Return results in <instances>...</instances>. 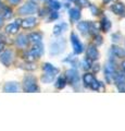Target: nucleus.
<instances>
[{"label": "nucleus", "instance_id": "obj_13", "mask_svg": "<svg viewBox=\"0 0 125 131\" xmlns=\"http://www.w3.org/2000/svg\"><path fill=\"white\" fill-rule=\"evenodd\" d=\"M111 10L114 12L115 14L119 15H124L125 14V6L121 2H116L111 7Z\"/></svg>", "mask_w": 125, "mask_h": 131}, {"label": "nucleus", "instance_id": "obj_36", "mask_svg": "<svg viewBox=\"0 0 125 131\" xmlns=\"http://www.w3.org/2000/svg\"><path fill=\"white\" fill-rule=\"evenodd\" d=\"M3 48H5V45H3L2 42H0V51H2V50H3Z\"/></svg>", "mask_w": 125, "mask_h": 131}, {"label": "nucleus", "instance_id": "obj_1", "mask_svg": "<svg viewBox=\"0 0 125 131\" xmlns=\"http://www.w3.org/2000/svg\"><path fill=\"white\" fill-rule=\"evenodd\" d=\"M83 83L85 86L95 91H99V90H103V85L101 84V82H99L96 78L91 74V73H85L83 77Z\"/></svg>", "mask_w": 125, "mask_h": 131}, {"label": "nucleus", "instance_id": "obj_32", "mask_svg": "<svg viewBox=\"0 0 125 131\" xmlns=\"http://www.w3.org/2000/svg\"><path fill=\"white\" fill-rule=\"evenodd\" d=\"M90 10H91V12H92V13H94L95 15H97V14H98L99 13V9H98V8H97L95 5H91V3H90Z\"/></svg>", "mask_w": 125, "mask_h": 131}, {"label": "nucleus", "instance_id": "obj_37", "mask_svg": "<svg viewBox=\"0 0 125 131\" xmlns=\"http://www.w3.org/2000/svg\"><path fill=\"white\" fill-rule=\"evenodd\" d=\"M111 1H113V0H103V3H104V5H107V3L111 2Z\"/></svg>", "mask_w": 125, "mask_h": 131}, {"label": "nucleus", "instance_id": "obj_28", "mask_svg": "<svg viewBox=\"0 0 125 131\" xmlns=\"http://www.w3.org/2000/svg\"><path fill=\"white\" fill-rule=\"evenodd\" d=\"M121 38H122V36H121L120 33H114V34H112V42L113 43H119Z\"/></svg>", "mask_w": 125, "mask_h": 131}, {"label": "nucleus", "instance_id": "obj_12", "mask_svg": "<svg viewBox=\"0 0 125 131\" xmlns=\"http://www.w3.org/2000/svg\"><path fill=\"white\" fill-rule=\"evenodd\" d=\"M68 15H70V19L72 22H76L78 21L80 18V10L78 8H72V9L68 10Z\"/></svg>", "mask_w": 125, "mask_h": 131}, {"label": "nucleus", "instance_id": "obj_34", "mask_svg": "<svg viewBox=\"0 0 125 131\" xmlns=\"http://www.w3.org/2000/svg\"><path fill=\"white\" fill-rule=\"evenodd\" d=\"M20 1H21V0H9V2L11 3V5H18Z\"/></svg>", "mask_w": 125, "mask_h": 131}, {"label": "nucleus", "instance_id": "obj_30", "mask_svg": "<svg viewBox=\"0 0 125 131\" xmlns=\"http://www.w3.org/2000/svg\"><path fill=\"white\" fill-rule=\"evenodd\" d=\"M21 68L26 69V70H34V69H35V66H34V64H31V63H29V64H22Z\"/></svg>", "mask_w": 125, "mask_h": 131}, {"label": "nucleus", "instance_id": "obj_20", "mask_svg": "<svg viewBox=\"0 0 125 131\" xmlns=\"http://www.w3.org/2000/svg\"><path fill=\"white\" fill-rule=\"evenodd\" d=\"M100 28H101L103 32H108L111 28L110 20H109L108 18H106V16H103L102 20H101V22H100Z\"/></svg>", "mask_w": 125, "mask_h": 131}, {"label": "nucleus", "instance_id": "obj_35", "mask_svg": "<svg viewBox=\"0 0 125 131\" xmlns=\"http://www.w3.org/2000/svg\"><path fill=\"white\" fill-rule=\"evenodd\" d=\"M2 24H3V16L2 14H0V27L2 26Z\"/></svg>", "mask_w": 125, "mask_h": 131}, {"label": "nucleus", "instance_id": "obj_2", "mask_svg": "<svg viewBox=\"0 0 125 131\" xmlns=\"http://www.w3.org/2000/svg\"><path fill=\"white\" fill-rule=\"evenodd\" d=\"M23 90L25 92H37L39 88L36 83V79L33 75H27L24 78L23 81Z\"/></svg>", "mask_w": 125, "mask_h": 131}, {"label": "nucleus", "instance_id": "obj_6", "mask_svg": "<svg viewBox=\"0 0 125 131\" xmlns=\"http://www.w3.org/2000/svg\"><path fill=\"white\" fill-rule=\"evenodd\" d=\"M115 72H116V68H115V64L113 62V60L109 61V62L104 66V77H106V80L108 82L112 81Z\"/></svg>", "mask_w": 125, "mask_h": 131}, {"label": "nucleus", "instance_id": "obj_31", "mask_svg": "<svg viewBox=\"0 0 125 131\" xmlns=\"http://www.w3.org/2000/svg\"><path fill=\"white\" fill-rule=\"evenodd\" d=\"M95 43L97 45H100V44H102V37L100 36L99 34H96L95 35Z\"/></svg>", "mask_w": 125, "mask_h": 131}, {"label": "nucleus", "instance_id": "obj_24", "mask_svg": "<svg viewBox=\"0 0 125 131\" xmlns=\"http://www.w3.org/2000/svg\"><path fill=\"white\" fill-rule=\"evenodd\" d=\"M48 3H49V7L52 10H59L61 8V3L58 0H48Z\"/></svg>", "mask_w": 125, "mask_h": 131}, {"label": "nucleus", "instance_id": "obj_38", "mask_svg": "<svg viewBox=\"0 0 125 131\" xmlns=\"http://www.w3.org/2000/svg\"><path fill=\"white\" fill-rule=\"evenodd\" d=\"M70 1H72V2H76L77 0H70Z\"/></svg>", "mask_w": 125, "mask_h": 131}, {"label": "nucleus", "instance_id": "obj_16", "mask_svg": "<svg viewBox=\"0 0 125 131\" xmlns=\"http://www.w3.org/2000/svg\"><path fill=\"white\" fill-rule=\"evenodd\" d=\"M19 90H20V85L17 82H9L3 88L5 92H19Z\"/></svg>", "mask_w": 125, "mask_h": 131}, {"label": "nucleus", "instance_id": "obj_39", "mask_svg": "<svg viewBox=\"0 0 125 131\" xmlns=\"http://www.w3.org/2000/svg\"><path fill=\"white\" fill-rule=\"evenodd\" d=\"M0 8H1V1H0Z\"/></svg>", "mask_w": 125, "mask_h": 131}, {"label": "nucleus", "instance_id": "obj_9", "mask_svg": "<svg viewBox=\"0 0 125 131\" xmlns=\"http://www.w3.org/2000/svg\"><path fill=\"white\" fill-rule=\"evenodd\" d=\"M86 56H87V58L90 59L91 61H95V60L98 59L99 58V51H98V49H97V47L90 45V46L87 48Z\"/></svg>", "mask_w": 125, "mask_h": 131}, {"label": "nucleus", "instance_id": "obj_18", "mask_svg": "<svg viewBox=\"0 0 125 131\" xmlns=\"http://www.w3.org/2000/svg\"><path fill=\"white\" fill-rule=\"evenodd\" d=\"M111 54L113 57H119V58H123L125 57V49L121 48L118 46H113L111 48Z\"/></svg>", "mask_w": 125, "mask_h": 131}, {"label": "nucleus", "instance_id": "obj_27", "mask_svg": "<svg viewBox=\"0 0 125 131\" xmlns=\"http://www.w3.org/2000/svg\"><path fill=\"white\" fill-rule=\"evenodd\" d=\"M59 18V13L57 12V10H53L52 12L49 13V16H48V21H54Z\"/></svg>", "mask_w": 125, "mask_h": 131}, {"label": "nucleus", "instance_id": "obj_3", "mask_svg": "<svg viewBox=\"0 0 125 131\" xmlns=\"http://www.w3.org/2000/svg\"><path fill=\"white\" fill-rule=\"evenodd\" d=\"M65 48V40L64 38H58L53 40L50 45V55H59Z\"/></svg>", "mask_w": 125, "mask_h": 131}, {"label": "nucleus", "instance_id": "obj_19", "mask_svg": "<svg viewBox=\"0 0 125 131\" xmlns=\"http://www.w3.org/2000/svg\"><path fill=\"white\" fill-rule=\"evenodd\" d=\"M29 38V42L33 43V44H37V43H41V38L43 35L40 33H31V34L27 36Z\"/></svg>", "mask_w": 125, "mask_h": 131}, {"label": "nucleus", "instance_id": "obj_33", "mask_svg": "<svg viewBox=\"0 0 125 131\" xmlns=\"http://www.w3.org/2000/svg\"><path fill=\"white\" fill-rule=\"evenodd\" d=\"M116 85H118L119 91H121V92H125V81L122 82V83H120V84H116Z\"/></svg>", "mask_w": 125, "mask_h": 131}, {"label": "nucleus", "instance_id": "obj_23", "mask_svg": "<svg viewBox=\"0 0 125 131\" xmlns=\"http://www.w3.org/2000/svg\"><path fill=\"white\" fill-rule=\"evenodd\" d=\"M43 69H44V72H52V73H55V74L59 73V69L53 67L51 63H45Z\"/></svg>", "mask_w": 125, "mask_h": 131}, {"label": "nucleus", "instance_id": "obj_15", "mask_svg": "<svg viewBox=\"0 0 125 131\" xmlns=\"http://www.w3.org/2000/svg\"><path fill=\"white\" fill-rule=\"evenodd\" d=\"M21 24H22V26L24 28H32L37 24V20H36L35 18H33V16H31V18H27L25 20H23V21L21 22Z\"/></svg>", "mask_w": 125, "mask_h": 131}, {"label": "nucleus", "instance_id": "obj_14", "mask_svg": "<svg viewBox=\"0 0 125 131\" xmlns=\"http://www.w3.org/2000/svg\"><path fill=\"white\" fill-rule=\"evenodd\" d=\"M77 30L82 33L83 35H87L89 33V22L88 21H82L77 23Z\"/></svg>", "mask_w": 125, "mask_h": 131}, {"label": "nucleus", "instance_id": "obj_8", "mask_svg": "<svg viewBox=\"0 0 125 131\" xmlns=\"http://www.w3.org/2000/svg\"><path fill=\"white\" fill-rule=\"evenodd\" d=\"M0 61L5 64V66H10L11 62L13 61V52H12L11 50H5L2 52L1 55H0Z\"/></svg>", "mask_w": 125, "mask_h": 131}, {"label": "nucleus", "instance_id": "obj_4", "mask_svg": "<svg viewBox=\"0 0 125 131\" xmlns=\"http://www.w3.org/2000/svg\"><path fill=\"white\" fill-rule=\"evenodd\" d=\"M37 11V5L33 1L26 2L19 9V13L21 15H29V14H34Z\"/></svg>", "mask_w": 125, "mask_h": 131}, {"label": "nucleus", "instance_id": "obj_17", "mask_svg": "<svg viewBox=\"0 0 125 131\" xmlns=\"http://www.w3.org/2000/svg\"><path fill=\"white\" fill-rule=\"evenodd\" d=\"M15 44H17V46L20 47V48H24L27 46V44H29V38H27V36L21 34L19 36V37L17 38V40H15Z\"/></svg>", "mask_w": 125, "mask_h": 131}, {"label": "nucleus", "instance_id": "obj_11", "mask_svg": "<svg viewBox=\"0 0 125 131\" xmlns=\"http://www.w3.org/2000/svg\"><path fill=\"white\" fill-rule=\"evenodd\" d=\"M66 30H67V24L65 22H61V23H59V24H57V25L54 26L53 34L55 36H60L62 33H64Z\"/></svg>", "mask_w": 125, "mask_h": 131}, {"label": "nucleus", "instance_id": "obj_7", "mask_svg": "<svg viewBox=\"0 0 125 131\" xmlns=\"http://www.w3.org/2000/svg\"><path fill=\"white\" fill-rule=\"evenodd\" d=\"M65 78H66V81L68 83H71L73 86L77 85L79 83V75H78V72L75 70V69H70L65 72Z\"/></svg>", "mask_w": 125, "mask_h": 131}, {"label": "nucleus", "instance_id": "obj_22", "mask_svg": "<svg viewBox=\"0 0 125 131\" xmlns=\"http://www.w3.org/2000/svg\"><path fill=\"white\" fill-rule=\"evenodd\" d=\"M66 78L63 77V75H60L57 80H55V88L57 89H63L64 86L66 85Z\"/></svg>", "mask_w": 125, "mask_h": 131}, {"label": "nucleus", "instance_id": "obj_10", "mask_svg": "<svg viewBox=\"0 0 125 131\" xmlns=\"http://www.w3.org/2000/svg\"><path fill=\"white\" fill-rule=\"evenodd\" d=\"M21 20H17L14 23H11L9 24L7 27H6V32L8 34H15L18 31H19V27L21 25Z\"/></svg>", "mask_w": 125, "mask_h": 131}, {"label": "nucleus", "instance_id": "obj_21", "mask_svg": "<svg viewBox=\"0 0 125 131\" xmlns=\"http://www.w3.org/2000/svg\"><path fill=\"white\" fill-rule=\"evenodd\" d=\"M55 73H52V72H44V75H43V82L44 83H50L54 80L55 78Z\"/></svg>", "mask_w": 125, "mask_h": 131}, {"label": "nucleus", "instance_id": "obj_25", "mask_svg": "<svg viewBox=\"0 0 125 131\" xmlns=\"http://www.w3.org/2000/svg\"><path fill=\"white\" fill-rule=\"evenodd\" d=\"M12 10L10 9L9 7H3L2 8V16L5 19H10V18H12Z\"/></svg>", "mask_w": 125, "mask_h": 131}, {"label": "nucleus", "instance_id": "obj_5", "mask_svg": "<svg viewBox=\"0 0 125 131\" xmlns=\"http://www.w3.org/2000/svg\"><path fill=\"white\" fill-rule=\"evenodd\" d=\"M71 43H72V46H73V50L75 55H79L84 51V45L79 40L78 36L75 33H72L71 34Z\"/></svg>", "mask_w": 125, "mask_h": 131}, {"label": "nucleus", "instance_id": "obj_26", "mask_svg": "<svg viewBox=\"0 0 125 131\" xmlns=\"http://www.w3.org/2000/svg\"><path fill=\"white\" fill-rule=\"evenodd\" d=\"M91 66H92V61L90 59H84L83 62H82V68L84 69V70H89V69H91Z\"/></svg>", "mask_w": 125, "mask_h": 131}, {"label": "nucleus", "instance_id": "obj_29", "mask_svg": "<svg viewBox=\"0 0 125 131\" xmlns=\"http://www.w3.org/2000/svg\"><path fill=\"white\" fill-rule=\"evenodd\" d=\"M76 3H77V5H80L82 7H89L90 6V2L88 1V0H77Z\"/></svg>", "mask_w": 125, "mask_h": 131}]
</instances>
